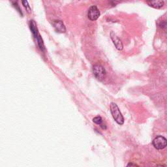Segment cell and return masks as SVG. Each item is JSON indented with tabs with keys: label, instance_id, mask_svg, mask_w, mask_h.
I'll return each mask as SVG.
<instances>
[{
	"label": "cell",
	"instance_id": "6",
	"mask_svg": "<svg viewBox=\"0 0 167 167\" xmlns=\"http://www.w3.org/2000/svg\"><path fill=\"white\" fill-rule=\"evenodd\" d=\"M148 4L154 9H161L164 5L163 0H146Z\"/></svg>",
	"mask_w": 167,
	"mask_h": 167
},
{
	"label": "cell",
	"instance_id": "10",
	"mask_svg": "<svg viewBox=\"0 0 167 167\" xmlns=\"http://www.w3.org/2000/svg\"><path fill=\"white\" fill-rule=\"evenodd\" d=\"M93 121L94 123L97 124V125H100V124L103 123V119L100 116H97V117L93 118Z\"/></svg>",
	"mask_w": 167,
	"mask_h": 167
},
{
	"label": "cell",
	"instance_id": "8",
	"mask_svg": "<svg viewBox=\"0 0 167 167\" xmlns=\"http://www.w3.org/2000/svg\"><path fill=\"white\" fill-rule=\"evenodd\" d=\"M30 30L31 31V32H32L33 36L35 37V39H37V38L39 37L40 35L39 34V32H38V29H37V24L35 22L34 20H30Z\"/></svg>",
	"mask_w": 167,
	"mask_h": 167
},
{
	"label": "cell",
	"instance_id": "11",
	"mask_svg": "<svg viewBox=\"0 0 167 167\" xmlns=\"http://www.w3.org/2000/svg\"><path fill=\"white\" fill-rule=\"evenodd\" d=\"M22 5H24V7H25L27 11L30 13V10H31V9H30V7L29 5V3H28V2H27V0H22Z\"/></svg>",
	"mask_w": 167,
	"mask_h": 167
},
{
	"label": "cell",
	"instance_id": "3",
	"mask_svg": "<svg viewBox=\"0 0 167 167\" xmlns=\"http://www.w3.org/2000/svg\"><path fill=\"white\" fill-rule=\"evenodd\" d=\"M153 145L155 148L157 149H163L166 146V139L163 136L159 135L153 140Z\"/></svg>",
	"mask_w": 167,
	"mask_h": 167
},
{
	"label": "cell",
	"instance_id": "9",
	"mask_svg": "<svg viewBox=\"0 0 167 167\" xmlns=\"http://www.w3.org/2000/svg\"><path fill=\"white\" fill-rule=\"evenodd\" d=\"M10 3L13 5V6L16 9V10H18V12H19V13L21 15H22V12L21 11V9L20 8V6L18 5V0H10Z\"/></svg>",
	"mask_w": 167,
	"mask_h": 167
},
{
	"label": "cell",
	"instance_id": "2",
	"mask_svg": "<svg viewBox=\"0 0 167 167\" xmlns=\"http://www.w3.org/2000/svg\"><path fill=\"white\" fill-rule=\"evenodd\" d=\"M93 75L95 76V78L99 81H102L105 77L106 71L104 68L100 65H95L93 67Z\"/></svg>",
	"mask_w": 167,
	"mask_h": 167
},
{
	"label": "cell",
	"instance_id": "4",
	"mask_svg": "<svg viewBox=\"0 0 167 167\" xmlns=\"http://www.w3.org/2000/svg\"><path fill=\"white\" fill-rule=\"evenodd\" d=\"M100 16V12L96 6H92L89 9L88 16V18L92 21H95L98 19Z\"/></svg>",
	"mask_w": 167,
	"mask_h": 167
},
{
	"label": "cell",
	"instance_id": "12",
	"mask_svg": "<svg viewBox=\"0 0 167 167\" xmlns=\"http://www.w3.org/2000/svg\"><path fill=\"white\" fill-rule=\"evenodd\" d=\"M166 26V21H162V22L160 24V27H161V28H165Z\"/></svg>",
	"mask_w": 167,
	"mask_h": 167
},
{
	"label": "cell",
	"instance_id": "5",
	"mask_svg": "<svg viewBox=\"0 0 167 167\" xmlns=\"http://www.w3.org/2000/svg\"><path fill=\"white\" fill-rule=\"evenodd\" d=\"M110 38H111V39H112V41H113L114 45L116 46V48L117 50H121L123 49V46L122 42H121V41L119 39V37H118L114 32H111Z\"/></svg>",
	"mask_w": 167,
	"mask_h": 167
},
{
	"label": "cell",
	"instance_id": "7",
	"mask_svg": "<svg viewBox=\"0 0 167 167\" xmlns=\"http://www.w3.org/2000/svg\"><path fill=\"white\" fill-rule=\"evenodd\" d=\"M53 26L57 32L65 33L66 31L64 24L61 20H55L53 23Z\"/></svg>",
	"mask_w": 167,
	"mask_h": 167
},
{
	"label": "cell",
	"instance_id": "14",
	"mask_svg": "<svg viewBox=\"0 0 167 167\" xmlns=\"http://www.w3.org/2000/svg\"><path fill=\"white\" fill-rule=\"evenodd\" d=\"M127 166H137V165H134V164H132V163H129V164H128Z\"/></svg>",
	"mask_w": 167,
	"mask_h": 167
},
{
	"label": "cell",
	"instance_id": "1",
	"mask_svg": "<svg viewBox=\"0 0 167 167\" xmlns=\"http://www.w3.org/2000/svg\"><path fill=\"white\" fill-rule=\"evenodd\" d=\"M110 111L114 120L119 125H123L124 123V118L121 114L120 110L117 105L114 103H112L110 104Z\"/></svg>",
	"mask_w": 167,
	"mask_h": 167
},
{
	"label": "cell",
	"instance_id": "13",
	"mask_svg": "<svg viewBox=\"0 0 167 167\" xmlns=\"http://www.w3.org/2000/svg\"><path fill=\"white\" fill-rule=\"evenodd\" d=\"M121 1H123V0H111V3H112L113 5H116L117 3L121 2Z\"/></svg>",
	"mask_w": 167,
	"mask_h": 167
}]
</instances>
